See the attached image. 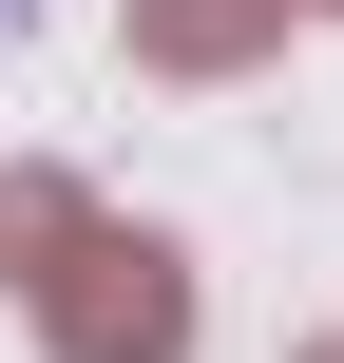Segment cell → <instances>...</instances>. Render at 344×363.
<instances>
[{
	"label": "cell",
	"instance_id": "2",
	"mask_svg": "<svg viewBox=\"0 0 344 363\" xmlns=\"http://www.w3.org/2000/svg\"><path fill=\"white\" fill-rule=\"evenodd\" d=\"M268 38H287V0H134V57H172V77H230Z\"/></svg>",
	"mask_w": 344,
	"mask_h": 363
},
{
	"label": "cell",
	"instance_id": "4",
	"mask_svg": "<svg viewBox=\"0 0 344 363\" xmlns=\"http://www.w3.org/2000/svg\"><path fill=\"white\" fill-rule=\"evenodd\" d=\"M326 363H344V345H326Z\"/></svg>",
	"mask_w": 344,
	"mask_h": 363
},
{
	"label": "cell",
	"instance_id": "3",
	"mask_svg": "<svg viewBox=\"0 0 344 363\" xmlns=\"http://www.w3.org/2000/svg\"><path fill=\"white\" fill-rule=\"evenodd\" d=\"M57 230H77V191H57V172H0V287H19Z\"/></svg>",
	"mask_w": 344,
	"mask_h": 363
},
{
	"label": "cell",
	"instance_id": "1",
	"mask_svg": "<svg viewBox=\"0 0 344 363\" xmlns=\"http://www.w3.org/2000/svg\"><path fill=\"white\" fill-rule=\"evenodd\" d=\"M19 306H38L57 363H172L192 345V268H172L153 230H115V211H77V230L19 268Z\"/></svg>",
	"mask_w": 344,
	"mask_h": 363
}]
</instances>
